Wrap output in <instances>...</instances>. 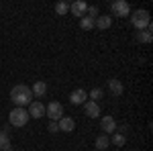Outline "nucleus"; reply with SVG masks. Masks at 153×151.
Returning <instances> with one entry per match:
<instances>
[{
    "instance_id": "a211bd4d",
    "label": "nucleus",
    "mask_w": 153,
    "mask_h": 151,
    "mask_svg": "<svg viewBox=\"0 0 153 151\" xmlns=\"http://www.w3.org/2000/svg\"><path fill=\"white\" fill-rule=\"evenodd\" d=\"M110 143H112V145H117V147H123V145L127 143V135H123V133H112Z\"/></svg>"
},
{
    "instance_id": "1a4fd4ad",
    "label": "nucleus",
    "mask_w": 153,
    "mask_h": 151,
    "mask_svg": "<svg viewBox=\"0 0 153 151\" xmlns=\"http://www.w3.org/2000/svg\"><path fill=\"white\" fill-rule=\"evenodd\" d=\"M84 115L90 116V118L100 116V104H98V102H92V100H86V102H84Z\"/></svg>"
},
{
    "instance_id": "dca6fc26",
    "label": "nucleus",
    "mask_w": 153,
    "mask_h": 151,
    "mask_svg": "<svg viewBox=\"0 0 153 151\" xmlns=\"http://www.w3.org/2000/svg\"><path fill=\"white\" fill-rule=\"evenodd\" d=\"M94 21H96V19H92V16L86 14V16L80 19V27H82L84 31H92V29H94Z\"/></svg>"
},
{
    "instance_id": "f8f14e48",
    "label": "nucleus",
    "mask_w": 153,
    "mask_h": 151,
    "mask_svg": "<svg viewBox=\"0 0 153 151\" xmlns=\"http://www.w3.org/2000/svg\"><path fill=\"white\" fill-rule=\"evenodd\" d=\"M31 92H33V98H43L45 92H47V84L45 82H35L33 88H31Z\"/></svg>"
},
{
    "instance_id": "4be33fe9",
    "label": "nucleus",
    "mask_w": 153,
    "mask_h": 151,
    "mask_svg": "<svg viewBox=\"0 0 153 151\" xmlns=\"http://www.w3.org/2000/svg\"><path fill=\"white\" fill-rule=\"evenodd\" d=\"M88 16H92V19H96L98 16V6H88Z\"/></svg>"
},
{
    "instance_id": "0eeeda50",
    "label": "nucleus",
    "mask_w": 153,
    "mask_h": 151,
    "mask_svg": "<svg viewBox=\"0 0 153 151\" xmlns=\"http://www.w3.org/2000/svg\"><path fill=\"white\" fill-rule=\"evenodd\" d=\"M100 129L104 131L106 135H112V133L117 131V121H114V118H112L110 115L102 116V118H100Z\"/></svg>"
},
{
    "instance_id": "7ed1b4c3",
    "label": "nucleus",
    "mask_w": 153,
    "mask_h": 151,
    "mask_svg": "<svg viewBox=\"0 0 153 151\" xmlns=\"http://www.w3.org/2000/svg\"><path fill=\"white\" fill-rule=\"evenodd\" d=\"M29 112H27V108H12L10 115H8V123H10L12 127H25L27 123H29Z\"/></svg>"
},
{
    "instance_id": "423d86ee",
    "label": "nucleus",
    "mask_w": 153,
    "mask_h": 151,
    "mask_svg": "<svg viewBox=\"0 0 153 151\" xmlns=\"http://www.w3.org/2000/svg\"><path fill=\"white\" fill-rule=\"evenodd\" d=\"M29 116L31 118H43L45 116V104L43 102H39V100H33L31 104H29Z\"/></svg>"
},
{
    "instance_id": "b1692460",
    "label": "nucleus",
    "mask_w": 153,
    "mask_h": 151,
    "mask_svg": "<svg viewBox=\"0 0 153 151\" xmlns=\"http://www.w3.org/2000/svg\"><path fill=\"white\" fill-rule=\"evenodd\" d=\"M6 151H14V149H12V147H10V149H6Z\"/></svg>"
},
{
    "instance_id": "9b49d317",
    "label": "nucleus",
    "mask_w": 153,
    "mask_h": 151,
    "mask_svg": "<svg viewBox=\"0 0 153 151\" xmlns=\"http://www.w3.org/2000/svg\"><path fill=\"white\" fill-rule=\"evenodd\" d=\"M86 98H88V92L82 90V88H78V90H74V92L70 94V102L74 106H76V104H84V102H86Z\"/></svg>"
},
{
    "instance_id": "9d476101",
    "label": "nucleus",
    "mask_w": 153,
    "mask_h": 151,
    "mask_svg": "<svg viewBox=\"0 0 153 151\" xmlns=\"http://www.w3.org/2000/svg\"><path fill=\"white\" fill-rule=\"evenodd\" d=\"M57 127H59V131H63V133H71V131L76 129V123H74L71 116H61L57 121Z\"/></svg>"
},
{
    "instance_id": "5701e85b",
    "label": "nucleus",
    "mask_w": 153,
    "mask_h": 151,
    "mask_svg": "<svg viewBox=\"0 0 153 151\" xmlns=\"http://www.w3.org/2000/svg\"><path fill=\"white\" fill-rule=\"evenodd\" d=\"M49 133H59V127H57V123H53V121H51V123H49Z\"/></svg>"
},
{
    "instance_id": "f257e3e1",
    "label": "nucleus",
    "mask_w": 153,
    "mask_h": 151,
    "mask_svg": "<svg viewBox=\"0 0 153 151\" xmlns=\"http://www.w3.org/2000/svg\"><path fill=\"white\" fill-rule=\"evenodd\" d=\"M10 100L19 108H25V106H29L33 102V92H31V88L27 84H16L10 90Z\"/></svg>"
},
{
    "instance_id": "ddd939ff",
    "label": "nucleus",
    "mask_w": 153,
    "mask_h": 151,
    "mask_svg": "<svg viewBox=\"0 0 153 151\" xmlns=\"http://www.w3.org/2000/svg\"><path fill=\"white\" fill-rule=\"evenodd\" d=\"M108 90L114 94V96H120L123 90H125V86H123V82H120V80L112 78V80H108Z\"/></svg>"
},
{
    "instance_id": "4468645a",
    "label": "nucleus",
    "mask_w": 153,
    "mask_h": 151,
    "mask_svg": "<svg viewBox=\"0 0 153 151\" xmlns=\"http://www.w3.org/2000/svg\"><path fill=\"white\" fill-rule=\"evenodd\" d=\"M137 41H139V43H151V41H153V27H151V25H149L145 31H139Z\"/></svg>"
},
{
    "instance_id": "f03ea898",
    "label": "nucleus",
    "mask_w": 153,
    "mask_h": 151,
    "mask_svg": "<svg viewBox=\"0 0 153 151\" xmlns=\"http://www.w3.org/2000/svg\"><path fill=\"white\" fill-rule=\"evenodd\" d=\"M131 25L137 29V31H145L149 25H151V14L147 10H135V12H131Z\"/></svg>"
},
{
    "instance_id": "aec40b11",
    "label": "nucleus",
    "mask_w": 153,
    "mask_h": 151,
    "mask_svg": "<svg viewBox=\"0 0 153 151\" xmlns=\"http://www.w3.org/2000/svg\"><path fill=\"white\" fill-rule=\"evenodd\" d=\"M55 12H57L59 16L68 14V12H70V4H68V2H57V4H55Z\"/></svg>"
},
{
    "instance_id": "39448f33",
    "label": "nucleus",
    "mask_w": 153,
    "mask_h": 151,
    "mask_svg": "<svg viewBox=\"0 0 153 151\" xmlns=\"http://www.w3.org/2000/svg\"><path fill=\"white\" fill-rule=\"evenodd\" d=\"M110 10H112V14L114 16H129L131 14V6H129V2L127 0H117V2H112L110 4Z\"/></svg>"
},
{
    "instance_id": "6e6552de",
    "label": "nucleus",
    "mask_w": 153,
    "mask_h": 151,
    "mask_svg": "<svg viewBox=\"0 0 153 151\" xmlns=\"http://www.w3.org/2000/svg\"><path fill=\"white\" fill-rule=\"evenodd\" d=\"M86 10H88V4L84 2V0H76V2H71L70 4V12L74 16H86Z\"/></svg>"
},
{
    "instance_id": "6ab92c4d",
    "label": "nucleus",
    "mask_w": 153,
    "mask_h": 151,
    "mask_svg": "<svg viewBox=\"0 0 153 151\" xmlns=\"http://www.w3.org/2000/svg\"><path fill=\"white\" fill-rule=\"evenodd\" d=\"M108 145H110V139H108V135H100V137L96 139V149L104 151V149H108Z\"/></svg>"
},
{
    "instance_id": "20e7f679",
    "label": "nucleus",
    "mask_w": 153,
    "mask_h": 151,
    "mask_svg": "<svg viewBox=\"0 0 153 151\" xmlns=\"http://www.w3.org/2000/svg\"><path fill=\"white\" fill-rule=\"evenodd\" d=\"M45 116H49V121L57 123L59 118L63 116V106H61V102H57V100L49 102V104L45 106Z\"/></svg>"
},
{
    "instance_id": "412c9836",
    "label": "nucleus",
    "mask_w": 153,
    "mask_h": 151,
    "mask_svg": "<svg viewBox=\"0 0 153 151\" xmlns=\"http://www.w3.org/2000/svg\"><path fill=\"white\" fill-rule=\"evenodd\" d=\"M102 96H104V90H102V88H94V90L90 92V98H92V102H98Z\"/></svg>"
},
{
    "instance_id": "f3484780",
    "label": "nucleus",
    "mask_w": 153,
    "mask_h": 151,
    "mask_svg": "<svg viewBox=\"0 0 153 151\" xmlns=\"http://www.w3.org/2000/svg\"><path fill=\"white\" fill-rule=\"evenodd\" d=\"M10 149V137L6 131H0V151H6Z\"/></svg>"
},
{
    "instance_id": "2eb2a0df",
    "label": "nucleus",
    "mask_w": 153,
    "mask_h": 151,
    "mask_svg": "<svg viewBox=\"0 0 153 151\" xmlns=\"http://www.w3.org/2000/svg\"><path fill=\"white\" fill-rule=\"evenodd\" d=\"M112 25V16H96V21H94V27H98V29H108Z\"/></svg>"
}]
</instances>
